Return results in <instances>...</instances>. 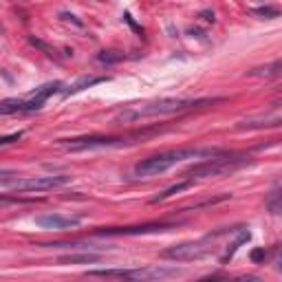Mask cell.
<instances>
[{
	"label": "cell",
	"mask_w": 282,
	"mask_h": 282,
	"mask_svg": "<svg viewBox=\"0 0 282 282\" xmlns=\"http://www.w3.org/2000/svg\"><path fill=\"white\" fill-rule=\"evenodd\" d=\"M214 99L207 97H161V99H152V102H144V104H132L119 112L117 119L124 124H132V122H141L148 117H165V115H179V112L192 110V108H201V106L212 104Z\"/></svg>",
	"instance_id": "6da1fadb"
},
{
	"label": "cell",
	"mask_w": 282,
	"mask_h": 282,
	"mask_svg": "<svg viewBox=\"0 0 282 282\" xmlns=\"http://www.w3.org/2000/svg\"><path fill=\"white\" fill-rule=\"evenodd\" d=\"M220 152L223 150H216V148H177V150H165V152L152 154V157L139 161L135 165V174L137 177H157V174H163L165 170H170L172 165L181 163V161L210 159Z\"/></svg>",
	"instance_id": "7a4b0ae2"
},
{
	"label": "cell",
	"mask_w": 282,
	"mask_h": 282,
	"mask_svg": "<svg viewBox=\"0 0 282 282\" xmlns=\"http://www.w3.org/2000/svg\"><path fill=\"white\" fill-rule=\"evenodd\" d=\"M245 163H249V157L245 154H232V152H220L214 154L210 159H203L201 163L192 165L185 172V179H203V177H220V174H230L238 167H243Z\"/></svg>",
	"instance_id": "3957f363"
},
{
	"label": "cell",
	"mask_w": 282,
	"mask_h": 282,
	"mask_svg": "<svg viewBox=\"0 0 282 282\" xmlns=\"http://www.w3.org/2000/svg\"><path fill=\"white\" fill-rule=\"evenodd\" d=\"M89 276L97 278H122V280H161L179 276L177 269H167V267H139V269H93Z\"/></svg>",
	"instance_id": "277c9868"
},
{
	"label": "cell",
	"mask_w": 282,
	"mask_h": 282,
	"mask_svg": "<svg viewBox=\"0 0 282 282\" xmlns=\"http://www.w3.org/2000/svg\"><path fill=\"white\" fill-rule=\"evenodd\" d=\"M212 236L201 238V240H187V243H179L163 249L161 256L167 260H179V263H190V260H201L207 253H212Z\"/></svg>",
	"instance_id": "5b68a950"
},
{
	"label": "cell",
	"mask_w": 282,
	"mask_h": 282,
	"mask_svg": "<svg viewBox=\"0 0 282 282\" xmlns=\"http://www.w3.org/2000/svg\"><path fill=\"white\" fill-rule=\"evenodd\" d=\"M71 181L69 174H46V177H26L16 179L3 185V190H16V192H46L62 187Z\"/></svg>",
	"instance_id": "8992f818"
},
{
	"label": "cell",
	"mask_w": 282,
	"mask_h": 282,
	"mask_svg": "<svg viewBox=\"0 0 282 282\" xmlns=\"http://www.w3.org/2000/svg\"><path fill=\"white\" fill-rule=\"evenodd\" d=\"M122 144H126L122 137H106V135H86L58 141V146L69 152H84V150H95V148H117Z\"/></svg>",
	"instance_id": "52a82bcc"
},
{
	"label": "cell",
	"mask_w": 282,
	"mask_h": 282,
	"mask_svg": "<svg viewBox=\"0 0 282 282\" xmlns=\"http://www.w3.org/2000/svg\"><path fill=\"white\" fill-rule=\"evenodd\" d=\"M177 227L174 223H144V225H128V227H104L97 230V236H139V234H154V232H167Z\"/></svg>",
	"instance_id": "ba28073f"
},
{
	"label": "cell",
	"mask_w": 282,
	"mask_h": 282,
	"mask_svg": "<svg viewBox=\"0 0 282 282\" xmlns=\"http://www.w3.org/2000/svg\"><path fill=\"white\" fill-rule=\"evenodd\" d=\"M82 220L75 216H64L58 212H49V214H40L36 216V225L42 230H77Z\"/></svg>",
	"instance_id": "9c48e42d"
},
{
	"label": "cell",
	"mask_w": 282,
	"mask_h": 282,
	"mask_svg": "<svg viewBox=\"0 0 282 282\" xmlns=\"http://www.w3.org/2000/svg\"><path fill=\"white\" fill-rule=\"evenodd\" d=\"M271 126H282V115H253L243 119L238 124V128L251 130V128H271Z\"/></svg>",
	"instance_id": "30bf717a"
},
{
	"label": "cell",
	"mask_w": 282,
	"mask_h": 282,
	"mask_svg": "<svg viewBox=\"0 0 282 282\" xmlns=\"http://www.w3.org/2000/svg\"><path fill=\"white\" fill-rule=\"evenodd\" d=\"M265 205L273 216L282 214V179L269 187V192H267V196H265Z\"/></svg>",
	"instance_id": "8fae6325"
},
{
	"label": "cell",
	"mask_w": 282,
	"mask_h": 282,
	"mask_svg": "<svg viewBox=\"0 0 282 282\" xmlns=\"http://www.w3.org/2000/svg\"><path fill=\"white\" fill-rule=\"evenodd\" d=\"M102 82H108V77H95V75H84V77H79L77 82H73L69 89H64L62 91V95L64 97H71V95H75V93L79 91H84V89H91V86H95V84H102Z\"/></svg>",
	"instance_id": "7c38bea8"
},
{
	"label": "cell",
	"mask_w": 282,
	"mask_h": 282,
	"mask_svg": "<svg viewBox=\"0 0 282 282\" xmlns=\"http://www.w3.org/2000/svg\"><path fill=\"white\" fill-rule=\"evenodd\" d=\"M194 185V181L192 179H183V181H179V183H174V185H170V187H165L161 194H157L154 199H150V203H159V201H165V199H170V196H174V194H179V192H183V190H187V187H192Z\"/></svg>",
	"instance_id": "4fadbf2b"
},
{
	"label": "cell",
	"mask_w": 282,
	"mask_h": 282,
	"mask_svg": "<svg viewBox=\"0 0 282 282\" xmlns=\"http://www.w3.org/2000/svg\"><path fill=\"white\" fill-rule=\"evenodd\" d=\"M99 253H71V256H62L60 258V263L62 265H91V263H99Z\"/></svg>",
	"instance_id": "5bb4252c"
},
{
	"label": "cell",
	"mask_w": 282,
	"mask_h": 282,
	"mask_svg": "<svg viewBox=\"0 0 282 282\" xmlns=\"http://www.w3.org/2000/svg\"><path fill=\"white\" fill-rule=\"evenodd\" d=\"M247 75H251V77H278V75H282V60L265 64V66H260V69H251Z\"/></svg>",
	"instance_id": "9a60e30c"
},
{
	"label": "cell",
	"mask_w": 282,
	"mask_h": 282,
	"mask_svg": "<svg viewBox=\"0 0 282 282\" xmlns=\"http://www.w3.org/2000/svg\"><path fill=\"white\" fill-rule=\"evenodd\" d=\"M249 238H251L249 230H238V236H236V240H234V243H232L230 247H227V251L223 253V258H220V260H223V263H227V260H230V258L234 256V253L238 251V247H240V245L249 243Z\"/></svg>",
	"instance_id": "2e32d148"
},
{
	"label": "cell",
	"mask_w": 282,
	"mask_h": 282,
	"mask_svg": "<svg viewBox=\"0 0 282 282\" xmlns=\"http://www.w3.org/2000/svg\"><path fill=\"white\" fill-rule=\"evenodd\" d=\"M0 112H3V115L22 112V99H3V104H0Z\"/></svg>",
	"instance_id": "e0dca14e"
},
{
	"label": "cell",
	"mask_w": 282,
	"mask_h": 282,
	"mask_svg": "<svg viewBox=\"0 0 282 282\" xmlns=\"http://www.w3.org/2000/svg\"><path fill=\"white\" fill-rule=\"evenodd\" d=\"M251 13H253V16H260V18H267V20L280 18V9H276V7H269V5H265V7H253Z\"/></svg>",
	"instance_id": "ac0fdd59"
},
{
	"label": "cell",
	"mask_w": 282,
	"mask_h": 282,
	"mask_svg": "<svg viewBox=\"0 0 282 282\" xmlns=\"http://www.w3.org/2000/svg\"><path fill=\"white\" fill-rule=\"evenodd\" d=\"M122 60H124V53H119V51H102L97 55V62H102V64H117Z\"/></svg>",
	"instance_id": "d6986e66"
},
{
	"label": "cell",
	"mask_w": 282,
	"mask_h": 282,
	"mask_svg": "<svg viewBox=\"0 0 282 282\" xmlns=\"http://www.w3.org/2000/svg\"><path fill=\"white\" fill-rule=\"evenodd\" d=\"M29 42L33 44V46H38V49L40 51H44L46 53V55H53V53H55V51H53V46H49V44H46V42H42V40H40V38H29Z\"/></svg>",
	"instance_id": "ffe728a7"
},
{
	"label": "cell",
	"mask_w": 282,
	"mask_h": 282,
	"mask_svg": "<svg viewBox=\"0 0 282 282\" xmlns=\"http://www.w3.org/2000/svg\"><path fill=\"white\" fill-rule=\"evenodd\" d=\"M249 258H251V263H263V260L267 258V251H265V247H258V249H253L251 253H249Z\"/></svg>",
	"instance_id": "44dd1931"
},
{
	"label": "cell",
	"mask_w": 282,
	"mask_h": 282,
	"mask_svg": "<svg viewBox=\"0 0 282 282\" xmlns=\"http://www.w3.org/2000/svg\"><path fill=\"white\" fill-rule=\"evenodd\" d=\"M20 137H22V130H18V132H13V135L3 137V139H0V144H3V146H9V144H13V141H18Z\"/></svg>",
	"instance_id": "7402d4cb"
},
{
	"label": "cell",
	"mask_w": 282,
	"mask_h": 282,
	"mask_svg": "<svg viewBox=\"0 0 282 282\" xmlns=\"http://www.w3.org/2000/svg\"><path fill=\"white\" fill-rule=\"evenodd\" d=\"M124 20H126V22H128V24H130V26H132V29H135L137 33H139V36H144V29H141V26H139V24H135V20H132V16H130V13H128V11H126V13H124Z\"/></svg>",
	"instance_id": "603a6c76"
},
{
	"label": "cell",
	"mask_w": 282,
	"mask_h": 282,
	"mask_svg": "<svg viewBox=\"0 0 282 282\" xmlns=\"http://www.w3.org/2000/svg\"><path fill=\"white\" fill-rule=\"evenodd\" d=\"M62 18H64V20H73V22H75L77 26H82V20H77L75 16H73V13H62Z\"/></svg>",
	"instance_id": "cb8c5ba5"
},
{
	"label": "cell",
	"mask_w": 282,
	"mask_h": 282,
	"mask_svg": "<svg viewBox=\"0 0 282 282\" xmlns=\"http://www.w3.org/2000/svg\"><path fill=\"white\" fill-rule=\"evenodd\" d=\"M201 16H203L207 22H214V20H216V18H214V11H201Z\"/></svg>",
	"instance_id": "d4e9b609"
}]
</instances>
